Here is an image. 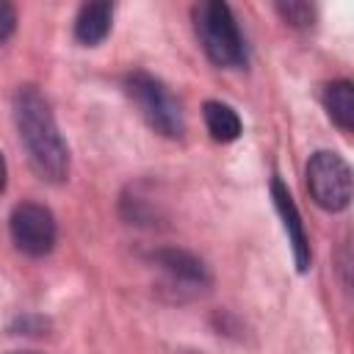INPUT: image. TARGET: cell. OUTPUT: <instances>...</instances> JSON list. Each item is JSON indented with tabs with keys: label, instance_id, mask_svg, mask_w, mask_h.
Here are the masks:
<instances>
[{
	"label": "cell",
	"instance_id": "6da1fadb",
	"mask_svg": "<svg viewBox=\"0 0 354 354\" xmlns=\"http://www.w3.org/2000/svg\"><path fill=\"white\" fill-rule=\"evenodd\" d=\"M14 122L28 149L30 166L50 183H61L69 171V152L53 119L47 100L33 86H19L14 94Z\"/></svg>",
	"mask_w": 354,
	"mask_h": 354
},
{
	"label": "cell",
	"instance_id": "7a4b0ae2",
	"mask_svg": "<svg viewBox=\"0 0 354 354\" xmlns=\"http://www.w3.org/2000/svg\"><path fill=\"white\" fill-rule=\"evenodd\" d=\"M194 28L213 64L241 66L246 61V44L227 3L207 0L194 6Z\"/></svg>",
	"mask_w": 354,
	"mask_h": 354
},
{
	"label": "cell",
	"instance_id": "3957f363",
	"mask_svg": "<svg viewBox=\"0 0 354 354\" xmlns=\"http://www.w3.org/2000/svg\"><path fill=\"white\" fill-rule=\"evenodd\" d=\"M124 86H127L130 100L138 105L141 116L149 122V127H155L158 133H163L169 138L183 136L185 124H183L180 105L160 80H155L147 72H133V75H127Z\"/></svg>",
	"mask_w": 354,
	"mask_h": 354
},
{
	"label": "cell",
	"instance_id": "277c9868",
	"mask_svg": "<svg viewBox=\"0 0 354 354\" xmlns=\"http://www.w3.org/2000/svg\"><path fill=\"white\" fill-rule=\"evenodd\" d=\"M307 188L318 207L343 210L351 202V169L337 152H315L307 163Z\"/></svg>",
	"mask_w": 354,
	"mask_h": 354
},
{
	"label": "cell",
	"instance_id": "5b68a950",
	"mask_svg": "<svg viewBox=\"0 0 354 354\" xmlns=\"http://www.w3.org/2000/svg\"><path fill=\"white\" fill-rule=\"evenodd\" d=\"M55 218L44 205L22 202L11 213V238L19 252L30 257H44L55 246Z\"/></svg>",
	"mask_w": 354,
	"mask_h": 354
},
{
	"label": "cell",
	"instance_id": "8992f818",
	"mask_svg": "<svg viewBox=\"0 0 354 354\" xmlns=\"http://www.w3.org/2000/svg\"><path fill=\"white\" fill-rule=\"evenodd\" d=\"M271 194H274V205L285 221V232H288V241L293 246V257H296V268L299 271H307L310 268V243H307V232H304V224H301V216L296 210V202L293 196L288 194V188L274 180L271 183Z\"/></svg>",
	"mask_w": 354,
	"mask_h": 354
},
{
	"label": "cell",
	"instance_id": "52a82bcc",
	"mask_svg": "<svg viewBox=\"0 0 354 354\" xmlns=\"http://www.w3.org/2000/svg\"><path fill=\"white\" fill-rule=\"evenodd\" d=\"M111 22H113V6L105 0H94L86 3L75 19V36L80 44H100L108 33H111Z\"/></svg>",
	"mask_w": 354,
	"mask_h": 354
},
{
	"label": "cell",
	"instance_id": "ba28073f",
	"mask_svg": "<svg viewBox=\"0 0 354 354\" xmlns=\"http://www.w3.org/2000/svg\"><path fill=\"white\" fill-rule=\"evenodd\" d=\"M324 108L329 111L332 122L343 130L354 127V86L348 80H335L324 86Z\"/></svg>",
	"mask_w": 354,
	"mask_h": 354
},
{
	"label": "cell",
	"instance_id": "9c48e42d",
	"mask_svg": "<svg viewBox=\"0 0 354 354\" xmlns=\"http://www.w3.org/2000/svg\"><path fill=\"white\" fill-rule=\"evenodd\" d=\"M205 124H207V133L216 141H221V144L235 141L241 136V119H238V113L230 105L216 102V100L205 102Z\"/></svg>",
	"mask_w": 354,
	"mask_h": 354
},
{
	"label": "cell",
	"instance_id": "30bf717a",
	"mask_svg": "<svg viewBox=\"0 0 354 354\" xmlns=\"http://www.w3.org/2000/svg\"><path fill=\"white\" fill-rule=\"evenodd\" d=\"M158 263L171 274V277H177V279H183V282H191V285H202L205 282V266L196 260V257H191L188 252H174V249H169V252H158Z\"/></svg>",
	"mask_w": 354,
	"mask_h": 354
},
{
	"label": "cell",
	"instance_id": "8fae6325",
	"mask_svg": "<svg viewBox=\"0 0 354 354\" xmlns=\"http://www.w3.org/2000/svg\"><path fill=\"white\" fill-rule=\"evenodd\" d=\"M279 14H282L290 25H296V28H310L313 19H315L313 6H307V3H282V6H279Z\"/></svg>",
	"mask_w": 354,
	"mask_h": 354
},
{
	"label": "cell",
	"instance_id": "7c38bea8",
	"mask_svg": "<svg viewBox=\"0 0 354 354\" xmlns=\"http://www.w3.org/2000/svg\"><path fill=\"white\" fill-rule=\"evenodd\" d=\"M14 25H17V11L11 3L0 0V44L14 33Z\"/></svg>",
	"mask_w": 354,
	"mask_h": 354
},
{
	"label": "cell",
	"instance_id": "4fadbf2b",
	"mask_svg": "<svg viewBox=\"0 0 354 354\" xmlns=\"http://www.w3.org/2000/svg\"><path fill=\"white\" fill-rule=\"evenodd\" d=\"M6 188V160H3V155H0V191Z\"/></svg>",
	"mask_w": 354,
	"mask_h": 354
},
{
	"label": "cell",
	"instance_id": "5bb4252c",
	"mask_svg": "<svg viewBox=\"0 0 354 354\" xmlns=\"http://www.w3.org/2000/svg\"><path fill=\"white\" fill-rule=\"evenodd\" d=\"M17 354H36V351H17Z\"/></svg>",
	"mask_w": 354,
	"mask_h": 354
}]
</instances>
